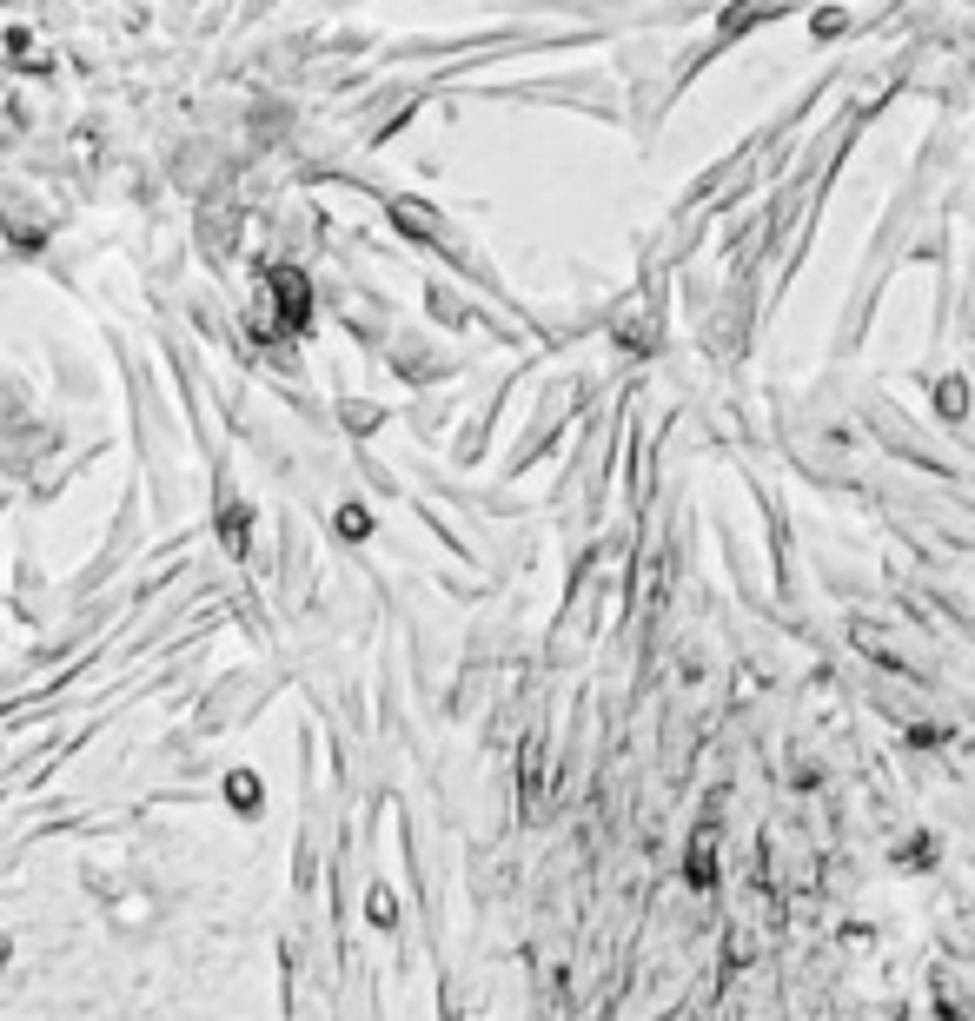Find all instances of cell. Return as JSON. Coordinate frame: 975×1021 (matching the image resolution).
<instances>
[{"mask_svg":"<svg viewBox=\"0 0 975 1021\" xmlns=\"http://www.w3.org/2000/svg\"><path fill=\"white\" fill-rule=\"evenodd\" d=\"M936 863H942V836H936V829H910L896 849H889V869H903V876L936 869Z\"/></svg>","mask_w":975,"mask_h":1021,"instance_id":"1","label":"cell"},{"mask_svg":"<svg viewBox=\"0 0 975 1021\" xmlns=\"http://www.w3.org/2000/svg\"><path fill=\"white\" fill-rule=\"evenodd\" d=\"M717 822H703L697 836H690V856H684V876H690V889H717Z\"/></svg>","mask_w":975,"mask_h":1021,"instance_id":"2","label":"cell"},{"mask_svg":"<svg viewBox=\"0 0 975 1021\" xmlns=\"http://www.w3.org/2000/svg\"><path fill=\"white\" fill-rule=\"evenodd\" d=\"M929 1008H936L942 1021H968V995H962L949 975H929Z\"/></svg>","mask_w":975,"mask_h":1021,"instance_id":"3","label":"cell"},{"mask_svg":"<svg viewBox=\"0 0 975 1021\" xmlns=\"http://www.w3.org/2000/svg\"><path fill=\"white\" fill-rule=\"evenodd\" d=\"M916 756H929V749H942L949 743V723H910V736H903Z\"/></svg>","mask_w":975,"mask_h":1021,"instance_id":"4","label":"cell"}]
</instances>
